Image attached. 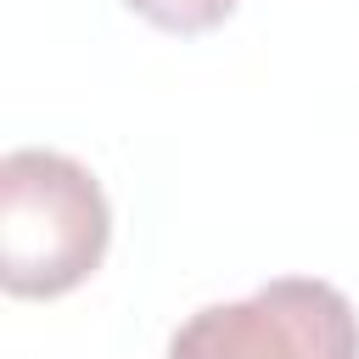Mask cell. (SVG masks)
<instances>
[{"mask_svg": "<svg viewBox=\"0 0 359 359\" xmlns=\"http://www.w3.org/2000/svg\"><path fill=\"white\" fill-rule=\"evenodd\" d=\"M129 11H140L151 28H168V34H208L219 28L241 0H123Z\"/></svg>", "mask_w": 359, "mask_h": 359, "instance_id": "3957f363", "label": "cell"}, {"mask_svg": "<svg viewBox=\"0 0 359 359\" xmlns=\"http://www.w3.org/2000/svg\"><path fill=\"white\" fill-rule=\"evenodd\" d=\"M168 359H359V314L331 280L280 275L236 303L196 309Z\"/></svg>", "mask_w": 359, "mask_h": 359, "instance_id": "7a4b0ae2", "label": "cell"}, {"mask_svg": "<svg viewBox=\"0 0 359 359\" xmlns=\"http://www.w3.org/2000/svg\"><path fill=\"white\" fill-rule=\"evenodd\" d=\"M112 241L101 180L45 146L0 157V286L11 297H62L84 286Z\"/></svg>", "mask_w": 359, "mask_h": 359, "instance_id": "6da1fadb", "label": "cell"}]
</instances>
